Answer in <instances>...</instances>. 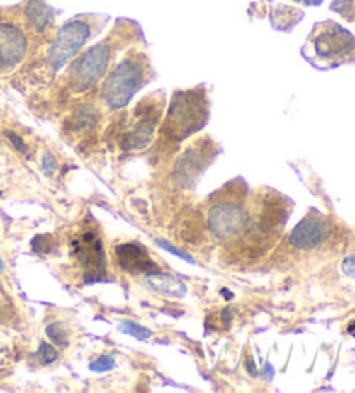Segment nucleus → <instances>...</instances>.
I'll return each instance as SVG.
<instances>
[{"mask_svg":"<svg viewBox=\"0 0 355 393\" xmlns=\"http://www.w3.org/2000/svg\"><path fill=\"white\" fill-rule=\"evenodd\" d=\"M302 56L315 69L354 64L355 37L337 21L315 23L303 44Z\"/></svg>","mask_w":355,"mask_h":393,"instance_id":"nucleus-1","label":"nucleus"},{"mask_svg":"<svg viewBox=\"0 0 355 393\" xmlns=\"http://www.w3.org/2000/svg\"><path fill=\"white\" fill-rule=\"evenodd\" d=\"M150 79V57L139 50H130L104 79L101 87V99L111 111L122 110Z\"/></svg>","mask_w":355,"mask_h":393,"instance_id":"nucleus-2","label":"nucleus"},{"mask_svg":"<svg viewBox=\"0 0 355 393\" xmlns=\"http://www.w3.org/2000/svg\"><path fill=\"white\" fill-rule=\"evenodd\" d=\"M210 115V103L203 87L179 91L171 97V103L163 122L162 132L167 139L181 142L201 130Z\"/></svg>","mask_w":355,"mask_h":393,"instance_id":"nucleus-3","label":"nucleus"},{"mask_svg":"<svg viewBox=\"0 0 355 393\" xmlns=\"http://www.w3.org/2000/svg\"><path fill=\"white\" fill-rule=\"evenodd\" d=\"M108 19L109 18L106 16L85 14V16H77L64 23L57 30L56 38H54L49 50V64L52 72H60V69L64 68V64L75 59L80 49L91 40L92 35H96L103 28Z\"/></svg>","mask_w":355,"mask_h":393,"instance_id":"nucleus-4","label":"nucleus"},{"mask_svg":"<svg viewBox=\"0 0 355 393\" xmlns=\"http://www.w3.org/2000/svg\"><path fill=\"white\" fill-rule=\"evenodd\" d=\"M163 99L158 94L140 101L134 111L125 118L118 144L123 151H140L153 141L156 127L162 118Z\"/></svg>","mask_w":355,"mask_h":393,"instance_id":"nucleus-5","label":"nucleus"},{"mask_svg":"<svg viewBox=\"0 0 355 393\" xmlns=\"http://www.w3.org/2000/svg\"><path fill=\"white\" fill-rule=\"evenodd\" d=\"M113 56H115V45L108 38L92 45L91 49L73 59L68 69V87L75 94L87 92L104 79Z\"/></svg>","mask_w":355,"mask_h":393,"instance_id":"nucleus-6","label":"nucleus"},{"mask_svg":"<svg viewBox=\"0 0 355 393\" xmlns=\"http://www.w3.org/2000/svg\"><path fill=\"white\" fill-rule=\"evenodd\" d=\"M252 212L240 198H224L210 206L206 225L212 236L220 243H231L241 236H247Z\"/></svg>","mask_w":355,"mask_h":393,"instance_id":"nucleus-7","label":"nucleus"},{"mask_svg":"<svg viewBox=\"0 0 355 393\" xmlns=\"http://www.w3.org/2000/svg\"><path fill=\"white\" fill-rule=\"evenodd\" d=\"M72 253L80 263L87 283H97L106 274V255H104L101 237L94 229L78 234L72 243Z\"/></svg>","mask_w":355,"mask_h":393,"instance_id":"nucleus-8","label":"nucleus"},{"mask_svg":"<svg viewBox=\"0 0 355 393\" xmlns=\"http://www.w3.org/2000/svg\"><path fill=\"white\" fill-rule=\"evenodd\" d=\"M28 52V37L18 23L0 21V69L9 72L23 63Z\"/></svg>","mask_w":355,"mask_h":393,"instance_id":"nucleus-9","label":"nucleus"},{"mask_svg":"<svg viewBox=\"0 0 355 393\" xmlns=\"http://www.w3.org/2000/svg\"><path fill=\"white\" fill-rule=\"evenodd\" d=\"M331 234V224L327 217L319 212H310L298 225L291 231L290 244L300 250H312L321 246Z\"/></svg>","mask_w":355,"mask_h":393,"instance_id":"nucleus-10","label":"nucleus"},{"mask_svg":"<svg viewBox=\"0 0 355 393\" xmlns=\"http://www.w3.org/2000/svg\"><path fill=\"white\" fill-rule=\"evenodd\" d=\"M116 258L123 270L130 274H153L158 266L151 260L150 253L139 243H123L116 246Z\"/></svg>","mask_w":355,"mask_h":393,"instance_id":"nucleus-11","label":"nucleus"},{"mask_svg":"<svg viewBox=\"0 0 355 393\" xmlns=\"http://www.w3.org/2000/svg\"><path fill=\"white\" fill-rule=\"evenodd\" d=\"M212 147H208V141H200L193 147H187V151L182 154L181 159L175 166V173L179 175L181 181L189 182L191 178H198V175L203 172L208 165V153Z\"/></svg>","mask_w":355,"mask_h":393,"instance_id":"nucleus-12","label":"nucleus"},{"mask_svg":"<svg viewBox=\"0 0 355 393\" xmlns=\"http://www.w3.org/2000/svg\"><path fill=\"white\" fill-rule=\"evenodd\" d=\"M146 284L156 293H162L165 297L171 298H182L187 293L186 284L177 279L175 275L165 274V272L156 270L153 274L146 275Z\"/></svg>","mask_w":355,"mask_h":393,"instance_id":"nucleus-13","label":"nucleus"},{"mask_svg":"<svg viewBox=\"0 0 355 393\" xmlns=\"http://www.w3.org/2000/svg\"><path fill=\"white\" fill-rule=\"evenodd\" d=\"M25 18L30 28L37 33H44L54 21L52 11L44 0H30L25 7Z\"/></svg>","mask_w":355,"mask_h":393,"instance_id":"nucleus-14","label":"nucleus"},{"mask_svg":"<svg viewBox=\"0 0 355 393\" xmlns=\"http://www.w3.org/2000/svg\"><path fill=\"white\" fill-rule=\"evenodd\" d=\"M303 19V11L284 4H271V23L276 30L290 32Z\"/></svg>","mask_w":355,"mask_h":393,"instance_id":"nucleus-15","label":"nucleus"},{"mask_svg":"<svg viewBox=\"0 0 355 393\" xmlns=\"http://www.w3.org/2000/svg\"><path fill=\"white\" fill-rule=\"evenodd\" d=\"M45 334L52 343L60 346H66L69 343V333L64 322H52V324H49L45 329Z\"/></svg>","mask_w":355,"mask_h":393,"instance_id":"nucleus-16","label":"nucleus"},{"mask_svg":"<svg viewBox=\"0 0 355 393\" xmlns=\"http://www.w3.org/2000/svg\"><path fill=\"white\" fill-rule=\"evenodd\" d=\"M120 331L125 334H130V336H134L135 340H139V341L150 340L151 334H153L147 328L135 324V322H132V321H123L122 324H120Z\"/></svg>","mask_w":355,"mask_h":393,"instance_id":"nucleus-17","label":"nucleus"},{"mask_svg":"<svg viewBox=\"0 0 355 393\" xmlns=\"http://www.w3.org/2000/svg\"><path fill=\"white\" fill-rule=\"evenodd\" d=\"M331 11L340 14L346 21L355 23V0H334L331 4Z\"/></svg>","mask_w":355,"mask_h":393,"instance_id":"nucleus-18","label":"nucleus"},{"mask_svg":"<svg viewBox=\"0 0 355 393\" xmlns=\"http://www.w3.org/2000/svg\"><path fill=\"white\" fill-rule=\"evenodd\" d=\"M38 359H40L42 364H50V362H56L57 360V350L54 348L52 345L42 341L40 346H38Z\"/></svg>","mask_w":355,"mask_h":393,"instance_id":"nucleus-19","label":"nucleus"},{"mask_svg":"<svg viewBox=\"0 0 355 393\" xmlns=\"http://www.w3.org/2000/svg\"><path fill=\"white\" fill-rule=\"evenodd\" d=\"M115 365H116V362L111 355H103V357H99L97 360L92 362L91 371H94V372H106V371H111Z\"/></svg>","mask_w":355,"mask_h":393,"instance_id":"nucleus-20","label":"nucleus"},{"mask_svg":"<svg viewBox=\"0 0 355 393\" xmlns=\"http://www.w3.org/2000/svg\"><path fill=\"white\" fill-rule=\"evenodd\" d=\"M56 169H57L56 158H54L50 153H45L44 158H42V170H44L47 175H52L56 172Z\"/></svg>","mask_w":355,"mask_h":393,"instance_id":"nucleus-21","label":"nucleus"},{"mask_svg":"<svg viewBox=\"0 0 355 393\" xmlns=\"http://www.w3.org/2000/svg\"><path fill=\"white\" fill-rule=\"evenodd\" d=\"M158 244H162V246L165 248V250H169L170 253H174V255H177V256H181V258H184L186 262H193V258H191V256H187L186 253H182L181 250H177V248H174L170 243H167V241L158 239Z\"/></svg>","mask_w":355,"mask_h":393,"instance_id":"nucleus-22","label":"nucleus"},{"mask_svg":"<svg viewBox=\"0 0 355 393\" xmlns=\"http://www.w3.org/2000/svg\"><path fill=\"white\" fill-rule=\"evenodd\" d=\"M342 270L345 272L346 275H352V278H355V255L350 256V258H346L345 262L342 263Z\"/></svg>","mask_w":355,"mask_h":393,"instance_id":"nucleus-23","label":"nucleus"},{"mask_svg":"<svg viewBox=\"0 0 355 393\" xmlns=\"http://www.w3.org/2000/svg\"><path fill=\"white\" fill-rule=\"evenodd\" d=\"M6 135H7V139H9V141L13 142V146L16 147V149H18V151H26L25 142H23L21 137H18V135H16L14 132H6Z\"/></svg>","mask_w":355,"mask_h":393,"instance_id":"nucleus-24","label":"nucleus"},{"mask_svg":"<svg viewBox=\"0 0 355 393\" xmlns=\"http://www.w3.org/2000/svg\"><path fill=\"white\" fill-rule=\"evenodd\" d=\"M293 2L303 4V6H321L325 0H293Z\"/></svg>","mask_w":355,"mask_h":393,"instance_id":"nucleus-25","label":"nucleus"},{"mask_svg":"<svg viewBox=\"0 0 355 393\" xmlns=\"http://www.w3.org/2000/svg\"><path fill=\"white\" fill-rule=\"evenodd\" d=\"M346 331H349V333L352 334V336H355V321H354V322H350L349 328H346Z\"/></svg>","mask_w":355,"mask_h":393,"instance_id":"nucleus-26","label":"nucleus"},{"mask_svg":"<svg viewBox=\"0 0 355 393\" xmlns=\"http://www.w3.org/2000/svg\"><path fill=\"white\" fill-rule=\"evenodd\" d=\"M2 267H4V266H2V263H0V268H2Z\"/></svg>","mask_w":355,"mask_h":393,"instance_id":"nucleus-27","label":"nucleus"}]
</instances>
